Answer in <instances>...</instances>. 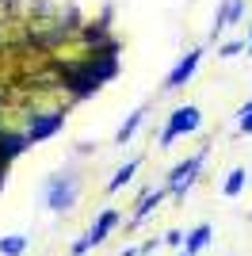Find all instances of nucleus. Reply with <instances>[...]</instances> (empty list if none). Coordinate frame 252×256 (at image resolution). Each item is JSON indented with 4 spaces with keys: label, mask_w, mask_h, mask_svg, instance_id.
Returning <instances> with one entry per match:
<instances>
[{
    "label": "nucleus",
    "mask_w": 252,
    "mask_h": 256,
    "mask_svg": "<svg viewBox=\"0 0 252 256\" xmlns=\"http://www.w3.org/2000/svg\"><path fill=\"white\" fill-rule=\"evenodd\" d=\"M62 126H65V111L54 107V111H38V115L27 118V130H23V134H27V142H46V138H54Z\"/></svg>",
    "instance_id": "5"
},
{
    "label": "nucleus",
    "mask_w": 252,
    "mask_h": 256,
    "mask_svg": "<svg viewBox=\"0 0 252 256\" xmlns=\"http://www.w3.org/2000/svg\"><path fill=\"white\" fill-rule=\"evenodd\" d=\"M248 38H252V27H248ZM248 38H244V42H248Z\"/></svg>",
    "instance_id": "25"
},
{
    "label": "nucleus",
    "mask_w": 252,
    "mask_h": 256,
    "mask_svg": "<svg viewBox=\"0 0 252 256\" xmlns=\"http://www.w3.org/2000/svg\"><path fill=\"white\" fill-rule=\"evenodd\" d=\"M80 192H84V180L76 176L73 168L69 172H58V176H50V184H46V206L50 210H73L76 203H80Z\"/></svg>",
    "instance_id": "2"
},
{
    "label": "nucleus",
    "mask_w": 252,
    "mask_h": 256,
    "mask_svg": "<svg viewBox=\"0 0 252 256\" xmlns=\"http://www.w3.org/2000/svg\"><path fill=\"white\" fill-rule=\"evenodd\" d=\"M23 252H27V237L23 234L0 237V256H23Z\"/></svg>",
    "instance_id": "15"
},
{
    "label": "nucleus",
    "mask_w": 252,
    "mask_h": 256,
    "mask_svg": "<svg viewBox=\"0 0 252 256\" xmlns=\"http://www.w3.org/2000/svg\"><path fill=\"white\" fill-rule=\"evenodd\" d=\"M180 256H184V252H180Z\"/></svg>",
    "instance_id": "26"
},
{
    "label": "nucleus",
    "mask_w": 252,
    "mask_h": 256,
    "mask_svg": "<svg viewBox=\"0 0 252 256\" xmlns=\"http://www.w3.org/2000/svg\"><path fill=\"white\" fill-rule=\"evenodd\" d=\"M244 50H248V54H252V38H248V42H244Z\"/></svg>",
    "instance_id": "23"
},
{
    "label": "nucleus",
    "mask_w": 252,
    "mask_h": 256,
    "mask_svg": "<svg viewBox=\"0 0 252 256\" xmlns=\"http://www.w3.org/2000/svg\"><path fill=\"white\" fill-rule=\"evenodd\" d=\"M58 76H62V88L73 100H88L96 96L107 80L118 76V58L115 54H88V58H76V62H54Z\"/></svg>",
    "instance_id": "1"
},
{
    "label": "nucleus",
    "mask_w": 252,
    "mask_h": 256,
    "mask_svg": "<svg viewBox=\"0 0 252 256\" xmlns=\"http://www.w3.org/2000/svg\"><path fill=\"white\" fill-rule=\"evenodd\" d=\"M244 184H248V168H233L230 176H226V184H222V195H226V199H237V195L244 192Z\"/></svg>",
    "instance_id": "14"
},
{
    "label": "nucleus",
    "mask_w": 252,
    "mask_h": 256,
    "mask_svg": "<svg viewBox=\"0 0 252 256\" xmlns=\"http://www.w3.org/2000/svg\"><path fill=\"white\" fill-rule=\"evenodd\" d=\"M4 184H8V164H0V192H4Z\"/></svg>",
    "instance_id": "20"
},
{
    "label": "nucleus",
    "mask_w": 252,
    "mask_h": 256,
    "mask_svg": "<svg viewBox=\"0 0 252 256\" xmlns=\"http://www.w3.org/2000/svg\"><path fill=\"white\" fill-rule=\"evenodd\" d=\"M164 245L180 248V245H184V234H180V230H168V234H164Z\"/></svg>",
    "instance_id": "17"
},
{
    "label": "nucleus",
    "mask_w": 252,
    "mask_h": 256,
    "mask_svg": "<svg viewBox=\"0 0 252 256\" xmlns=\"http://www.w3.org/2000/svg\"><path fill=\"white\" fill-rule=\"evenodd\" d=\"M199 62H202V50H188V54H184V58L172 65V73L164 76V92H180V88H184L191 76H195Z\"/></svg>",
    "instance_id": "6"
},
{
    "label": "nucleus",
    "mask_w": 252,
    "mask_h": 256,
    "mask_svg": "<svg viewBox=\"0 0 252 256\" xmlns=\"http://www.w3.org/2000/svg\"><path fill=\"white\" fill-rule=\"evenodd\" d=\"M244 50V38H233V42H222L218 46V58H237Z\"/></svg>",
    "instance_id": "16"
},
{
    "label": "nucleus",
    "mask_w": 252,
    "mask_h": 256,
    "mask_svg": "<svg viewBox=\"0 0 252 256\" xmlns=\"http://www.w3.org/2000/svg\"><path fill=\"white\" fill-rule=\"evenodd\" d=\"M27 146H31V142H27V134H23V130H0V164H12V160L20 157V153H27Z\"/></svg>",
    "instance_id": "9"
},
{
    "label": "nucleus",
    "mask_w": 252,
    "mask_h": 256,
    "mask_svg": "<svg viewBox=\"0 0 252 256\" xmlns=\"http://www.w3.org/2000/svg\"><path fill=\"white\" fill-rule=\"evenodd\" d=\"M164 195H168L164 188H149V192L138 199V210H134V218H130V226H142V222H146L149 214H153L160 203H164Z\"/></svg>",
    "instance_id": "11"
},
{
    "label": "nucleus",
    "mask_w": 252,
    "mask_h": 256,
    "mask_svg": "<svg viewBox=\"0 0 252 256\" xmlns=\"http://www.w3.org/2000/svg\"><path fill=\"white\" fill-rule=\"evenodd\" d=\"M244 16V0H222L218 12H214V23H210V38H218L226 27H233V23Z\"/></svg>",
    "instance_id": "7"
},
{
    "label": "nucleus",
    "mask_w": 252,
    "mask_h": 256,
    "mask_svg": "<svg viewBox=\"0 0 252 256\" xmlns=\"http://www.w3.org/2000/svg\"><path fill=\"white\" fill-rule=\"evenodd\" d=\"M138 168H142V157H130V160H126V164H122V168H118L115 176L107 180V192H122L126 184L134 180V172H138Z\"/></svg>",
    "instance_id": "12"
},
{
    "label": "nucleus",
    "mask_w": 252,
    "mask_h": 256,
    "mask_svg": "<svg viewBox=\"0 0 252 256\" xmlns=\"http://www.w3.org/2000/svg\"><path fill=\"white\" fill-rule=\"evenodd\" d=\"M202 160H206V150H199L195 157H188V160H180L176 168L168 172L164 192H168V195H188V188L199 180V172H202Z\"/></svg>",
    "instance_id": "4"
},
{
    "label": "nucleus",
    "mask_w": 252,
    "mask_h": 256,
    "mask_svg": "<svg viewBox=\"0 0 252 256\" xmlns=\"http://www.w3.org/2000/svg\"><path fill=\"white\" fill-rule=\"evenodd\" d=\"M237 130H241V134H252V111H248V115H241V118H237Z\"/></svg>",
    "instance_id": "18"
},
{
    "label": "nucleus",
    "mask_w": 252,
    "mask_h": 256,
    "mask_svg": "<svg viewBox=\"0 0 252 256\" xmlns=\"http://www.w3.org/2000/svg\"><path fill=\"white\" fill-rule=\"evenodd\" d=\"M4 100H8V96H4V92H0V104H4Z\"/></svg>",
    "instance_id": "24"
},
{
    "label": "nucleus",
    "mask_w": 252,
    "mask_h": 256,
    "mask_svg": "<svg viewBox=\"0 0 252 256\" xmlns=\"http://www.w3.org/2000/svg\"><path fill=\"white\" fill-rule=\"evenodd\" d=\"M118 256H138V248H122V252H118Z\"/></svg>",
    "instance_id": "22"
},
{
    "label": "nucleus",
    "mask_w": 252,
    "mask_h": 256,
    "mask_svg": "<svg viewBox=\"0 0 252 256\" xmlns=\"http://www.w3.org/2000/svg\"><path fill=\"white\" fill-rule=\"evenodd\" d=\"M202 126V111L195 104H184V107H176L172 115H168V122H164V130H160V142H157V150H168L176 138H184V134H195V130Z\"/></svg>",
    "instance_id": "3"
},
{
    "label": "nucleus",
    "mask_w": 252,
    "mask_h": 256,
    "mask_svg": "<svg viewBox=\"0 0 252 256\" xmlns=\"http://www.w3.org/2000/svg\"><path fill=\"white\" fill-rule=\"evenodd\" d=\"M210 237H214V230H210L206 222H199L191 234H184V245H180V252H184V256H199L202 248L210 245Z\"/></svg>",
    "instance_id": "10"
},
{
    "label": "nucleus",
    "mask_w": 252,
    "mask_h": 256,
    "mask_svg": "<svg viewBox=\"0 0 252 256\" xmlns=\"http://www.w3.org/2000/svg\"><path fill=\"white\" fill-rule=\"evenodd\" d=\"M248 111H252V100H248V104L241 107V111H237V118H241V115H248Z\"/></svg>",
    "instance_id": "21"
},
{
    "label": "nucleus",
    "mask_w": 252,
    "mask_h": 256,
    "mask_svg": "<svg viewBox=\"0 0 252 256\" xmlns=\"http://www.w3.org/2000/svg\"><path fill=\"white\" fill-rule=\"evenodd\" d=\"M146 115H149V107H138L134 115H130V118L122 122V126H118V134H115V142H118V146H126V142L134 138V134H138V126L146 122Z\"/></svg>",
    "instance_id": "13"
},
{
    "label": "nucleus",
    "mask_w": 252,
    "mask_h": 256,
    "mask_svg": "<svg viewBox=\"0 0 252 256\" xmlns=\"http://www.w3.org/2000/svg\"><path fill=\"white\" fill-rule=\"evenodd\" d=\"M115 226H118V210H111V206H107V210H100V218L92 222V230L84 234V245H88V248H100Z\"/></svg>",
    "instance_id": "8"
},
{
    "label": "nucleus",
    "mask_w": 252,
    "mask_h": 256,
    "mask_svg": "<svg viewBox=\"0 0 252 256\" xmlns=\"http://www.w3.org/2000/svg\"><path fill=\"white\" fill-rule=\"evenodd\" d=\"M160 241H146V245H138V256H149V252H157Z\"/></svg>",
    "instance_id": "19"
}]
</instances>
